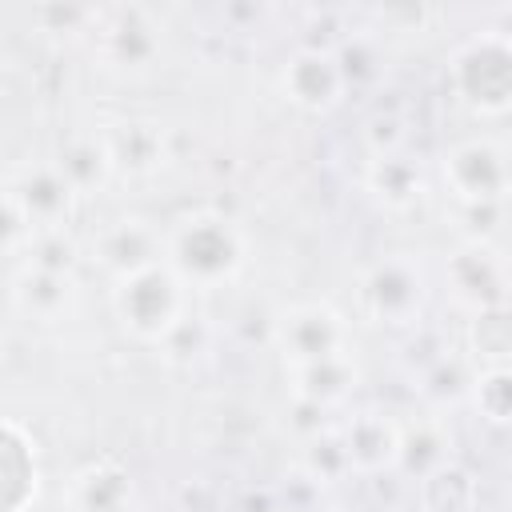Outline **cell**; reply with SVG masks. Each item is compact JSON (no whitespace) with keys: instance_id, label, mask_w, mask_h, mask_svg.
Wrapping results in <instances>:
<instances>
[{"instance_id":"obj_1","label":"cell","mask_w":512,"mask_h":512,"mask_svg":"<svg viewBox=\"0 0 512 512\" xmlns=\"http://www.w3.org/2000/svg\"><path fill=\"white\" fill-rule=\"evenodd\" d=\"M164 264L188 292H216L244 276L252 260V240L220 208H184L160 224Z\"/></svg>"},{"instance_id":"obj_2","label":"cell","mask_w":512,"mask_h":512,"mask_svg":"<svg viewBox=\"0 0 512 512\" xmlns=\"http://www.w3.org/2000/svg\"><path fill=\"white\" fill-rule=\"evenodd\" d=\"M80 36L92 64L116 80H144L168 60V24L144 4L88 8Z\"/></svg>"},{"instance_id":"obj_25","label":"cell","mask_w":512,"mask_h":512,"mask_svg":"<svg viewBox=\"0 0 512 512\" xmlns=\"http://www.w3.org/2000/svg\"><path fill=\"white\" fill-rule=\"evenodd\" d=\"M468 348H472V364L488 368V364H508L512 352V336H508V312H492V316H476L472 332H468Z\"/></svg>"},{"instance_id":"obj_16","label":"cell","mask_w":512,"mask_h":512,"mask_svg":"<svg viewBox=\"0 0 512 512\" xmlns=\"http://www.w3.org/2000/svg\"><path fill=\"white\" fill-rule=\"evenodd\" d=\"M448 464H456V432L444 412H424V416L400 420V444H396L400 476L420 484Z\"/></svg>"},{"instance_id":"obj_13","label":"cell","mask_w":512,"mask_h":512,"mask_svg":"<svg viewBox=\"0 0 512 512\" xmlns=\"http://www.w3.org/2000/svg\"><path fill=\"white\" fill-rule=\"evenodd\" d=\"M64 512H136V476L116 456L84 460L60 492Z\"/></svg>"},{"instance_id":"obj_5","label":"cell","mask_w":512,"mask_h":512,"mask_svg":"<svg viewBox=\"0 0 512 512\" xmlns=\"http://www.w3.org/2000/svg\"><path fill=\"white\" fill-rule=\"evenodd\" d=\"M436 176L456 208H500L508 196V144L496 132H472L452 140L440 160Z\"/></svg>"},{"instance_id":"obj_4","label":"cell","mask_w":512,"mask_h":512,"mask_svg":"<svg viewBox=\"0 0 512 512\" xmlns=\"http://www.w3.org/2000/svg\"><path fill=\"white\" fill-rule=\"evenodd\" d=\"M428 296H432V280L416 252H384L368 260L356 280L360 316L392 332L420 328L428 312Z\"/></svg>"},{"instance_id":"obj_12","label":"cell","mask_w":512,"mask_h":512,"mask_svg":"<svg viewBox=\"0 0 512 512\" xmlns=\"http://www.w3.org/2000/svg\"><path fill=\"white\" fill-rule=\"evenodd\" d=\"M8 304L20 320L28 324H68L80 312V284L68 272H48V268H32L20 260V268L8 276Z\"/></svg>"},{"instance_id":"obj_17","label":"cell","mask_w":512,"mask_h":512,"mask_svg":"<svg viewBox=\"0 0 512 512\" xmlns=\"http://www.w3.org/2000/svg\"><path fill=\"white\" fill-rule=\"evenodd\" d=\"M288 372V392L296 404H308V408H320V412H332V408H344L360 380H364V368L352 352H340V356H328V360H316V364H300V368H284Z\"/></svg>"},{"instance_id":"obj_3","label":"cell","mask_w":512,"mask_h":512,"mask_svg":"<svg viewBox=\"0 0 512 512\" xmlns=\"http://www.w3.org/2000/svg\"><path fill=\"white\" fill-rule=\"evenodd\" d=\"M112 316L128 340L144 348H168L192 320V292L164 260H156L112 280Z\"/></svg>"},{"instance_id":"obj_21","label":"cell","mask_w":512,"mask_h":512,"mask_svg":"<svg viewBox=\"0 0 512 512\" xmlns=\"http://www.w3.org/2000/svg\"><path fill=\"white\" fill-rule=\"evenodd\" d=\"M468 400H472V408L480 412L484 424L504 428L508 416H512V376H508V364L476 368L472 388H468Z\"/></svg>"},{"instance_id":"obj_27","label":"cell","mask_w":512,"mask_h":512,"mask_svg":"<svg viewBox=\"0 0 512 512\" xmlns=\"http://www.w3.org/2000/svg\"><path fill=\"white\" fill-rule=\"evenodd\" d=\"M32 240V228L24 220V212L16 208V200L0 188V256H24Z\"/></svg>"},{"instance_id":"obj_10","label":"cell","mask_w":512,"mask_h":512,"mask_svg":"<svg viewBox=\"0 0 512 512\" xmlns=\"http://www.w3.org/2000/svg\"><path fill=\"white\" fill-rule=\"evenodd\" d=\"M88 260L108 276L120 280L128 272H140L156 260H164V232L156 220L140 212H124L104 220L88 240Z\"/></svg>"},{"instance_id":"obj_19","label":"cell","mask_w":512,"mask_h":512,"mask_svg":"<svg viewBox=\"0 0 512 512\" xmlns=\"http://www.w3.org/2000/svg\"><path fill=\"white\" fill-rule=\"evenodd\" d=\"M52 164L60 168V176L68 180V188L84 200V196H100L112 180H116V168H112V156L104 148V136L100 128H76L60 140Z\"/></svg>"},{"instance_id":"obj_7","label":"cell","mask_w":512,"mask_h":512,"mask_svg":"<svg viewBox=\"0 0 512 512\" xmlns=\"http://www.w3.org/2000/svg\"><path fill=\"white\" fill-rule=\"evenodd\" d=\"M444 292L468 320L508 312V256L500 240H456L440 268Z\"/></svg>"},{"instance_id":"obj_9","label":"cell","mask_w":512,"mask_h":512,"mask_svg":"<svg viewBox=\"0 0 512 512\" xmlns=\"http://www.w3.org/2000/svg\"><path fill=\"white\" fill-rule=\"evenodd\" d=\"M4 192L16 200L32 232H52V228H72L80 196L68 188L60 168L52 160H24L12 168Z\"/></svg>"},{"instance_id":"obj_14","label":"cell","mask_w":512,"mask_h":512,"mask_svg":"<svg viewBox=\"0 0 512 512\" xmlns=\"http://www.w3.org/2000/svg\"><path fill=\"white\" fill-rule=\"evenodd\" d=\"M104 136V148L112 156L116 176H156L172 160L168 128L152 116H116L108 124H96Z\"/></svg>"},{"instance_id":"obj_24","label":"cell","mask_w":512,"mask_h":512,"mask_svg":"<svg viewBox=\"0 0 512 512\" xmlns=\"http://www.w3.org/2000/svg\"><path fill=\"white\" fill-rule=\"evenodd\" d=\"M80 256H84V252H80L72 228L32 232V240H28V248H24V264H32V268H48V272H68V276H76Z\"/></svg>"},{"instance_id":"obj_18","label":"cell","mask_w":512,"mask_h":512,"mask_svg":"<svg viewBox=\"0 0 512 512\" xmlns=\"http://www.w3.org/2000/svg\"><path fill=\"white\" fill-rule=\"evenodd\" d=\"M364 188L368 196L384 208V212H412L424 204L428 196V172L412 152H392V156H376L364 168Z\"/></svg>"},{"instance_id":"obj_26","label":"cell","mask_w":512,"mask_h":512,"mask_svg":"<svg viewBox=\"0 0 512 512\" xmlns=\"http://www.w3.org/2000/svg\"><path fill=\"white\" fill-rule=\"evenodd\" d=\"M364 144H368V156H392V152H408V128H404V116L400 112H376L368 124H364Z\"/></svg>"},{"instance_id":"obj_22","label":"cell","mask_w":512,"mask_h":512,"mask_svg":"<svg viewBox=\"0 0 512 512\" xmlns=\"http://www.w3.org/2000/svg\"><path fill=\"white\" fill-rule=\"evenodd\" d=\"M300 464H304L308 480H316V484H340V480L352 476L336 424H324L320 432H312V436L304 440V448H300Z\"/></svg>"},{"instance_id":"obj_23","label":"cell","mask_w":512,"mask_h":512,"mask_svg":"<svg viewBox=\"0 0 512 512\" xmlns=\"http://www.w3.org/2000/svg\"><path fill=\"white\" fill-rule=\"evenodd\" d=\"M420 500L424 512H468L476 500V484L460 464H448L428 480H420Z\"/></svg>"},{"instance_id":"obj_15","label":"cell","mask_w":512,"mask_h":512,"mask_svg":"<svg viewBox=\"0 0 512 512\" xmlns=\"http://www.w3.org/2000/svg\"><path fill=\"white\" fill-rule=\"evenodd\" d=\"M344 456L352 476H384L396 472V444H400V420L380 408H352L344 420H336Z\"/></svg>"},{"instance_id":"obj_6","label":"cell","mask_w":512,"mask_h":512,"mask_svg":"<svg viewBox=\"0 0 512 512\" xmlns=\"http://www.w3.org/2000/svg\"><path fill=\"white\" fill-rule=\"evenodd\" d=\"M452 96L480 120H504L512 104V48L504 32L472 36L448 64Z\"/></svg>"},{"instance_id":"obj_11","label":"cell","mask_w":512,"mask_h":512,"mask_svg":"<svg viewBox=\"0 0 512 512\" xmlns=\"http://www.w3.org/2000/svg\"><path fill=\"white\" fill-rule=\"evenodd\" d=\"M280 96L296 112H308V116H324V112L340 108V100L348 96V80L336 64V52L320 48V44L296 48L280 64Z\"/></svg>"},{"instance_id":"obj_8","label":"cell","mask_w":512,"mask_h":512,"mask_svg":"<svg viewBox=\"0 0 512 512\" xmlns=\"http://www.w3.org/2000/svg\"><path fill=\"white\" fill-rule=\"evenodd\" d=\"M272 348L284 360V368H300V364L352 352V328L344 312H336L332 304L300 300L272 316Z\"/></svg>"},{"instance_id":"obj_20","label":"cell","mask_w":512,"mask_h":512,"mask_svg":"<svg viewBox=\"0 0 512 512\" xmlns=\"http://www.w3.org/2000/svg\"><path fill=\"white\" fill-rule=\"evenodd\" d=\"M472 376H476V364L456 352V348H436L420 372L412 376V388L420 392V400L432 408V412H444L460 400H468V388H472Z\"/></svg>"}]
</instances>
